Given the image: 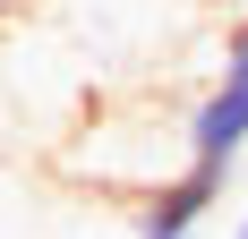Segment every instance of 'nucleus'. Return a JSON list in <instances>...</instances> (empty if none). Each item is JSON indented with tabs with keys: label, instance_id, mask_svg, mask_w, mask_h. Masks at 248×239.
<instances>
[{
	"label": "nucleus",
	"instance_id": "nucleus-5",
	"mask_svg": "<svg viewBox=\"0 0 248 239\" xmlns=\"http://www.w3.org/2000/svg\"><path fill=\"white\" fill-rule=\"evenodd\" d=\"M231 17H248V0H231Z\"/></svg>",
	"mask_w": 248,
	"mask_h": 239
},
{
	"label": "nucleus",
	"instance_id": "nucleus-4",
	"mask_svg": "<svg viewBox=\"0 0 248 239\" xmlns=\"http://www.w3.org/2000/svg\"><path fill=\"white\" fill-rule=\"evenodd\" d=\"M231 239H248V205H240V222H231Z\"/></svg>",
	"mask_w": 248,
	"mask_h": 239
},
{
	"label": "nucleus",
	"instance_id": "nucleus-1",
	"mask_svg": "<svg viewBox=\"0 0 248 239\" xmlns=\"http://www.w3.org/2000/svg\"><path fill=\"white\" fill-rule=\"evenodd\" d=\"M180 154L205 163V171H231V163L248 154V69H223L197 103H188V120H180Z\"/></svg>",
	"mask_w": 248,
	"mask_h": 239
},
{
	"label": "nucleus",
	"instance_id": "nucleus-2",
	"mask_svg": "<svg viewBox=\"0 0 248 239\" xmlns=\"http://www.w3.org/2000/svg\"><path fill=\"white\" fill-rule=\"evenodd\" d=\"M223 188H231V171H205V163L154 179V188L128 205V239H188L214 205H223Z\"/></svg>",
	"mask_w": 248,
	"mask_h": 239
},
{
	"label": "nucleus",
	"instance_id": "nucleus-3",
	"mask_svg": "<svg viewBox=\"0 0 248 239\" xmlns=\"http://www.w3.org/2000/svg\"><path fill=\"white\" fill-rule=\"evenodd\" d=\"M223 69H248V17H231V43H223Z\"/></svg>",
	"mask_w": 248,
	"mask_h": 239
}]
</instances>
